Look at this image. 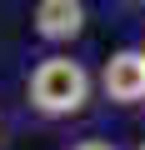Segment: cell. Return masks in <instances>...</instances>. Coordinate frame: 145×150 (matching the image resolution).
<instances>
[{
  "mask_svg": "<svg viewBox=\"0 0 145 150\" xmlns=\"http://www.w3.org/2000/svg\"><path fill=\"white\" fill-rule=\"evenodd\" d=\"M85 30V5L80 0H35V35L50 45H65Z\"/></svg>",
  "mask_w": 145,
  "mask_h": 150,
  "instance_id": "3",
  "label": "cell"
},
{
  "mask_svg": "<svg viewBox=\"0 0 145 150\" xmlns=\"http://www.w3.org/2000/svg\"><path fill=\"white\" fill-rule=\"evenodd\" d=\"M25 90H30V105L40 115L60 120V115L85 110V100H90V70L80 60H70V55H45L30 70V85Z\"/></svg>",
  "mask_w": 145,
  "mask_h": 150,
  "instance_id": "1",
  "label": "cell"
},
{
  "mask_svg": "<svg viewBox=\"0 0 145 150\" xmlns=\"http://www.w3.org/2000/svg\"><path fill=\"white\" fill-rule=\"evenodd\" d=\"M140 150H145V145H140Z\"/></svg>",
  "mask_w": 145,
  "mask_h": 150,
  "instance_id": "6",
  "label": "cell"
},
{
  "mask_svg": "<svg viewBox=\"0 0 145 150\" xmlns=\"http://www.w3.org/2000/svg\"><path fill=\"white\" fill-rule=\"evenodd\" d=\"M100 85L115 105H140L145 100V55L140 50H115L100 70Z\"/></svg>",
  "mask_w": 145,
  "mask_h": 150,
  "instance_id": "2",
  "label": "cell"
},
{
  "mask_svg": "<svg viewBox=\"0 0 145 150\" xmlns=\"http://www.w3.org/2000/svg\"><path fill=\"white\" fill-rule=\"evenodd\" d=\"M140 55H145V50H140Z\"/></svg>",
  "mask_w": 145,
  "mask_h": 150,
  "instance_id": "7",
  "label": "cell"
},
{
  "mask_svg": "<svg viewBox=\"0 0 145 150\" xmlns=\"http://www.w3.org/2000/svg\"><path fill=\"white\" fill-rule=\"evenodd\" d=\"M140 5H145V0H140Z\"/></svg>",
  "mask_w": 145,
  "mask_h": 150,
  "instance_id": "5",
  "label": "cell"
},
{
  "mask_svg": "<svg viewBox=\"0 0 145 150\" xmlns=\"http://www.w3.org/2000/svg\"><path fill=\"white\" fill-rule=\"evenodd\" d=\"M75 150H115V145H110V140H80Z\"/></svg>",
  "mask_w": 145,
  "mask_h": 150,
  "instance_id": "4",
  "label": "cell"
}]
</instances>
